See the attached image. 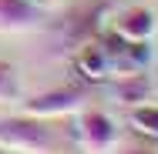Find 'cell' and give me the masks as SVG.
<instances>
[{"label":"cell","mask_w":158,"mask_h":154,"mask_svg":"<svg viewBox=\"0 0 158 154\" xmlns=\"http://www.w3.org/2000/svg\"><path fill=\"white\" fill-rule=\"evenodd\" d=\"M0 148L17 154H47L54 151V131L47 127L44 117L31 114L0 117Z\"/></svg>","instance_id":"1"},{"label":"cell","mask_w":158,"mask_h":154,"mask_svg":"<svg viewBox=\"0 0 158 154\" xmlns=\"http://www.w3.org/2000/svg\"><path fill=\"white\" fill-rule=\"evenodd\" d=\"M81 107H84V91H81V87H54V91L34 94L31 101H24V114L44 117V121L77 114Z\"/></svg>","instance_id":"2"},{"label":"cell","mask_w":158,"mask_h":154,"mask_svg":"<svg viewBox=\"0 0 158 154\" xmlns=\"http://www.w3.org/2000/svg\"><path fill=\"white\" fill-rule=\"evenodd\" d=\"M77 141H81V148L88 154H108L118 144V124L111 121L104 111L88 107L77 117Z\"/></svg>","instance_id":"3"},{"label":"cell","mask_w":158,"mask_h":154,"mask_svg":"<svg viewBox=\"0 0 158 154\" xmlns=\"http://www.w3.org/2000/svg\"><path fill=\"white\" fill-rule=\"evenodd\" d=\"M44 14L31 0H0V34H27L37 30Z\"/></svg>","instance_id":"4"},{"label":"cell","mask_w":158,"mask_h":154,"mask_svg":"<svg viewBox=\"0 0 158 154\" xmlns=\"http://www.w3.org/2000/svg\"><path fill=\"white\" fill-rule=\"evenodd\" d=\"M74 70L81 74V77H88V81H104V77H111V54H108V47L101 44V40H84L81 47H77V54H74Z\"/></svg>","instance_id":"5"},{"label":"cell","mask_w":158,"mask_h":154,"mask_svg":"<svg viewBox=\"0 0 158 154\" xmlns=\"http://www.w3.org/2000/svg\"><path fill=\"white\" fill-rule=\"evenodd\" d=\"M114 34H121L125 40H152V34H155V14L148 7H128L125 14L114 20Z\"/></svg>","instance_id":"6"},{"label":"cell","mask_w":158,"mask_h":154,"mask_svg":"<svg viewBox=\"0 0 158 154\" xmlns=\"http://www.w3.org/2000/svg\"><path fill=\"white\" fill-rule=\"evenodd\" d=\"M148 91H152V81H148V74H145V70L118 74V81H114V97H118V104H128V107L145 104Z\"/></svg>","instance_id":"7"},{"label":"cell","mask_w":158,"mask_h":154,"mask_svg":"<svg viewBox=\"0 0 158 154\" xmlns=\"http://www.w3.org/2000/svg\"><path fill=\"white\" fill-rule=\"evenodd\" d=\"M131 124H135V131H141V134H148V137H158V107L155 104H138V107H131Z\"/></svg>","instance_id":"8"},{"label":"cell","mask_w":158,"mask_h":154,"mask_svg":"<svg viewBox=\"0 0 158 154\" xmlns=\"http://www.w3.org/2000/svg\"><path fill=\"white\" fill-rule=\"evenodd\" d=\"M20 97V84H17V70L14 64L0 61V104H10Z\"/></svg>","instance_id":"9"},{"label":"cell","mask_w":158,"mask_h":154,"mask_svg":"<svg viewBox=\"0 0 158 154\" xmlns=\"http://www.w3.org/2000/svg\"><path fill=\"white\" fill-rule=\"evenodd\" d=\"M128 154H152V151H128Z\"/></svg>","instance_id":"10"},{"label":"cell","mask_w":158,"mask_h":154,"mask_svg":"<svg viewBox=\"0 0 158 154\" xmlns=\"http://www.w3.org/2000/svg\"><path fill=\"white\" fill-rule=\"evenodd\" d=\"M0 154H10V151H3V148H0Z\"/></svg>","instance_id":"11"}]
</instances>
